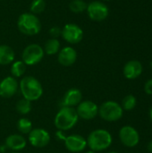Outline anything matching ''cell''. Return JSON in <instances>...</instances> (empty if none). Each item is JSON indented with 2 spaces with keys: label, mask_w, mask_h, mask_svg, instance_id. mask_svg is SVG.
<instances>
[{
  "label": "cell",
  "mask_w": 152,
  "mask_h": 153,
  "mask_svg": "<svg viewBox=\"0 0 152 153\" xmlns=\"http://www.w3.org/2000/svg\"><path fill=\"white\" fill-rule=\"evenodd\" d=\"M19 89L24 99L30 102L36 101L43 95V87L40 82L33 76L23 77L19 83Z\"/></svg>",
  "instance_id": "cell-1"
},
{
  "label": "cell",
  "mask_w": 152,
  "mask_h": 153,
  "mask_svg": "<svg viewBox=\"0 0 152 153\" xmlns=\"http://www.w3.org/2000/svg\"><path fill=\"white\" fill-rule=\"evenodd\" d=\"M79 121V117L74 108L61 107L55 116L54 124L57 130L69 131L73 128Z\"/></svg>",
  "instance_id": "cell-2"
},
{
  "label": "cell",
  "mask_w": 152,
  "mask_h": 153,
  "mask_svg": "<svg viewBox=\"0 0 152 153\" xmlns=\"http://www.w3.org/2000/svg\"><path fill=\"white\" fill-rule=\"evenodd\" d=\"M87 140V146L93 152H102L109 148L113 139L110 133L105 129H96L92 131Z\"/></svg>",
  "instance_id": "cell-3"
},
{
  "label": "cell",
  "mask_w": 152,
  "mask_h": 153,
  "mask_svg": "<svg viewBox=\"0 0 152 153\" xmlns=\"http://www.w3.org/2000/svg\"><path fill=\"white\" fill-rule=\"evenodd\" d=\"M19 30L27 36H34L41 30V22L37 15L31 13H22L17 20Z\"/></svg>",
  "instance_id": "cell-4"
},
{
  "label": "cell",
  "mask_w": 152,
  "mask_h": 153,
  "mask_svg": "<svg viewBox=\"0 0 152 153\" xmlns=\"http://www.w3.org/2000/svg\"><path fill=\"white\" fill-rule=\"evenodd\" d=\"M124 114V109L121 105L114 100L103 102L99 107V116L105 121L116 122L119 120Z\"/></svg>",
  "instance_id": "cell-5"
},
{
  "label": "cell",
  "mask_w": 152,
  "mask_h": 153,
  "mask_svg": "<svg viewBox=\"0 0 152 153\" xmlns=\"http://www.w3.org/2000/svg\"><path fill=\"white\" fill-rule=\"evenodd\" d=\"M44 49L38 44H30L22 51V62L26 65H35L39 64L44 57Z\"/></svg>",
  "instance_id": "cell-6"
},
{
  "label": "cell",
  "mask_w": 152,
  "mask_h": 153,
  "mask_svg": "<svg viewBox=\"0 0 152 153\" xmlns=\"http://www.w3.org/2000/svg\"><path fill=\"white\" fill-rule=\"evenodd\" d=\"M87 13L90 20L94 22H102L108 16L109 10L108 6L100 1H93L87 5Z\"/></svg>",
  "instance_id": "cell-7"
},
{
  "label": "cell",
  "mask_w": 152,
  "mask_h": 153,
  "mask_svg": "<svg viewBox=\"0 0 152 153\" xmlns=\"http://www.w3.org/2000/svg\"><path fill=\"white\" fill-rule=\"evenodd\" d=\"M75 110L79 118L83 120H92L99 115V107L91 100H82Z\"/></svg>",
  "instance_id": "cell-8"
},
{
  "label": "cell",
  "mask_w": 152,
  "mask_h": 153,
  "mask_svg": "<svg viewBox=\"0 0 152 153\" xmlns=\"http://www.w3.org/2000/svg\"><path fill=\"white\" fill-rule=\"evenodd\" d=\"M61 36L69 44H77L83 38V30L75 23H67L62 29Z\"/></svg>",
  "instance_id": "cell-9"
},
{
  "label": "cell",
  "mask_w": 152,
  "mask_h": 153,
  "mask_svg": "<svg viewBox=\"0 0 152 153\" xmlns=\"http://www.w3.org/2000/svg\"><path fill=\"white\" fill-rule=\"evenodd\" d=\"M28 139L31 146L35 148H44L48 145L51 137L46 129L35 128L30 132Z\"/></svg>",
  "instance_id": "cell-10"
},
{
  "label": "cell",
  "mask_w": 152,
  "mask_h": 153,
  "mask_svg": "<svg viewBox=\"0 0 152 153\" xmlns=\"http://www.w3.org/2000/svg\"><path fill=\"white\" fill-rule=\"evenodd\" d=\"M119 139L125 146L133 148L139 143L140 135L135 128L130 126H125L119 131Z\"/></svg>",
  "instance_id": "cell-11"
},
{
  "label": "cell",
  "mask_w": 152,
  "mask_h": 153,
  "mask_svg": "<svg viewBox=\"0 0 152 153\" xmlns=\"http://www.w3.org/2000/svg\"><path fill=\"white\" fill-rule=\"evenodd\" d=\"M65 148L73 153L83 152L87 147V140L80 134L67 135L64 141Z\"/></svg>",
  "instance_id": "cell-12"
},
{
  "label": "cell",
  "mask_w": 152,
  "mask_h": 153,
  "mask_svg": "<svg viewBox=\"0 0 152 153\" xmlns=\"http://www.w3.org/2000/svg\"><path fill=\"white\" fill-rule=\"evenodd\" d=\"M19 89V83L13 76H7L0 82V97L12 98L17 92Z\"/></svg>",
  "instance_id": "cell-13"
},
{
  "label": "cell",
  "mask_w": 152,
  "mask_h": 153,
  "mask_svg": "<svg viewBox=\"0 0 152 153\" xmlns=\"http://www.w3.org/2000/svg\"><path fill=\"white\" fill-rule=\"evenodd\" d=\"M82 100V91L77 88H71L65 93L61 100V107L74 108L77 107Z\"/></svg>",
  "instance_id": "cell-14"
},
{
  "label": "cell",
  "mask_w": 152,
  "mask_h": 153,
  "mask_svg": "<svg viewBox=\"0 0 152 153\" xmlns=\"http://www.w3.org/2000/svg\"><path fill=\"white\" fill-rule=\"evenodd\" d=\"M57 60L63 66H71L77 60V52L72 47H65L59 50Z\"/></svg>",
  "instance_id": "cell-15"
},
{
  "label": "cell",
  "mask_w": 152,
  "mask_h": 153,
  "mask_svg": "<svg viewBox=\"0 0 152 153\" xmlns=\"http://www.w3.org/2000/svg\"><path fill=\"white\" fill-rule=\"evenodd\" d=\"M4 145L8 150H11L12 152H21L25 149L27 145V141L22 135L14 134L5 138Z\"/></svg>",
  "instance_id": "cell-16"
},
{
  "label": "cell",
  "mask_w": 152,
  "mask_h": 153,
  "mask_svg": "<svg viewBox=\"0 0 152 153\" xmlns=\"http://www.w3.org/2000/svg\"><path fill=\"white\" fill-rule=\"evenodd\" d=\"M123 73L126 79H136L142 73V65L138 60H131L125 65Z\"/></svg>",
  "instance_id": "cell-17"
},
{
  "label": "cell",
  "mask_w": 152,
  "mask_h": 153,
  "mask_svg": "<svg viewBox=\"0 0 152 153\" xmlns=\"http://www.w3.org/2000/svg\"><path fill=\"white\" fill-rule=\"evenodd\" d=\"M15 53L7 45H0V65H7L14 61Z\"/></svg>",
  "instance_id": "cell-18"
},
{
  "label": "cell",
  "mask_w": 152,
  "mask_h": 153,
  "mask_svg": "<svg viewBox=\"0 0 152 153\" xmlns=\"http://www.w3.org/2000/svg\"><path fill=\"white\" fill-rule=\"evenodd\" d=\"M43 49L47 55H49V56L56 55L60 50V42L57 39H49L45 43Z\"/></svg>",
  "instance_id": "cell-19"
},
{
  "label": "cell",
  "mask_w": 152,
  "mask_h": 153,
  "mask_svg": "<svg viewBox=\"0 0 152 153\" xmlns=\"http://www.w3.org/2000/svg\"><path fill=\"white\" fill-rule=\"evenodd\" d=\"M26 71V65L22 60L13 61L11 66V74L14 78L22 77Z\"/></svg>",
  "instance_id": "cell-20"
},
{
  "label": "cell",
  "mask_w": 152,
  "mask_h": 153,
  "mask_svg": "<svg viewBox=\"0 0 152 153\" xmlns=\"http://www.w3.org/2000/svg\"><path fill=\"white\" fill-rule=\"evenodd\" d=\"M15 108L17 110V112L20 114V115H28L30 111H31V102L26 99H21L17 101L16 103V106H15Z\"/></svg>",
  "instance_id": "cell-21"
},
{
  "label": "cell",
  "mask_w": 152,
  "mask_h": 153,
  "mask_svg": "<svg viewBox=\"0 0 152 153\" xmlns=\"http://www.w3.org/2000/svg\"><path fill=\"white\" fill-rule=\"evenodd\" d=\"M17 129L21 134H29L30 132L32 130V123L30 119L26 117H22L17 121Z\"/></svg>",
  "instance_id": "cell-22"
},
{
  "label": "cell",
  "mask_w": 152,
  "mask_h": 153,
  "mask_svg": "<svg viewBox=\"0 0 152 153\" xmlns=\"http://www.w3.org/2000/svg\"><path fill=\"white\" fill-rule=\"evenodd\" d=\"M87 5L84 0H72L69 4V9L74 13H80L87 9Z\"/></svg>",
  "instance_id": "cell-23"
},
{
  "label": "cell",
  "mask_w": 152,
  "mask_h": 153,
  "mask_svg": "<svg viewBox=\"0 0 152 153\" xmlns=\"http://www.w3.org/2000/svg\"><path fill=\"white\" fill-rule=\"evenodd\" d=\"M136 103H137V100H136V98L132 95V94H129L127 96H125L122 101V108L124 110H126V111H130V110H133L135 106H136Z\"/></svg>",
  "instance_id": "cell-24"
},
{
  "label": "cell",
  "mask_w": 152,
  "mask_h": 153,
  "mask_svg": "<svg viewBox=\"0 0 152 153\" xmlns=\"http://www.w3.org/2000/svg\"><path fill=\"white\" fill-rule=\"evenodd\" d=\"M45 8H46L45 0H32L30 6V13L35 15L41 13L45 10Z\"/></svg>",
  "instance_id": "cell-25"
},
{
  "label": "cell",
  "mask_w": 152,
  "mask_h": 153,
  "mask_svg": "<svg viewBox=\"0 0 152 153\" xmlns=\"http://www.w3.org/2000/svg\"><path fill=\"white\" fill-rule=\"evenodd\" d=\"M62 34V30L60 29V27L57 26H54L49 30V35L52 37V39H57L58 37H60Z\"/></svg>",
  "instance_id": "cell-26"
},
{
  "label": "cell",
  "mask_w": 152,
  "mask_h": 153,
  "mask_svg": "<svg viewBox=\"0 0 152 153\" xmlns=\"http://www.w3.org/2000/svg\"><path fill=\"white\" fill-rule=\"evenodd\" d=\"M144 91L148 95H152V79L148 80L144 85Z\"/></svg>",
  "instance_id": "cell-27"
},
{
  "label": "cell",
  "mask_w": 152,
  "mask_h": 153,
  "mask_svg": "<svg viewBox=\"0 0 152 153\" xmlns=\"http://www.w3.org/2000/svg\"><path fill=\"white\" fill-rule=\"evenodd\" d=\"M56 136L57 139H59L60 141H63V142L65 141V139L66 137V135L65 134V132L60 131V130H57V132L56 133Z\"/></svg>",
  "instance_id": "cell-28"
},
{
  "label": "cell",
  "mask_w": 152,
  "mask_h": 153,
  "mask_svg": "<svg viewBox=\"0 0 152 153\" xmlns=\"http://www.w3.org/2000/svg\"><path fill=\"white\" fill-rule=\"evenodd\" d=\"M7 150L8 149L6 148V146L4 144V145H0V153H5Z\"/></svg>",
  "instance_id": "cell-29"
},
{
  "label": "cell",
  "mask_w": 152,
  "mask_h": 153,
  "mask_svg": "<svg viewBox=\"0 0 152 153\" xmlns=\"http://www.w3.org/2000/svg\"><path fill=\"white\" fill-rule=\"evenodd\" d=\"M148 151L152 153V141H151L150 143L148 144Z\"/></svg>",
  "instance_id": "cell-30"
},
{
  "label": "cell",
  "mask_w": 152,
  "mask_h": 153,
  "mask_svg": "<svg viewBox=\"0 0 152 153\" xmlns=\"http://www.w3.org/2000/svg\"><path fill=\"white\" fill-rule=\"evenodd\" d=\"M150 117H151V120L152 122V108L151 109V111H150Z\"/></svg>",
  "instance_id": "cell-31"
},
{
  "label": "cell",
  "mask_w": 152,
  "mask_h": 153,
  "mask_svg": "<svg viewBox=\"0 0 152 153\" xmlns=\"http://www.w3.org/2000/svg\"><path fill=\"white\" fill-rule=\"evenodd\" d=\"M85 153H96V152H93V151H91V150H90V151L86 152Z\"/></svg>",
  "instance_id": "cell-32"
},
{
  "label": "cell",
  "mask_w": 152,
  "mask_h": 153,
  "mask_svg": "<svg viewBox=\"0 0 152 153\" xmlns=\"http://www.w3.org/2000/svg\"><path fill=\"white\" fill-rule=\"evenodd\" d=\"M9 153H21L20 152H11Z\"/></svg>",
  "instance_id": "cell-33"
},
{
  "label": "cell",
  "mask_w": 152,
  "mask_h": 153,
  "mask_svg": "<svg viewBox=\"0 0 152 153\" xmlns=\"http://www.w3.org/2000/svg\"><path fill=\"white\" fill-rule=\"evenodd\" d=\"M108 153H117L116 152H108Z\"/></svg>",
  "instance_id": "cell-34"
},
{
  "label": "cell",
  "mask_w": 152,
  "mask_h": 153,
  "mask_svg": "<svg viewBox=\"0 0 152 153\" xmlns=\"http://www.w3.org/2000/svg\"><path fill=\"white\" fill-rule=\"evenodd\" d=\"M151 68H152V62H151Z\"/></svg>",
  "instance_id": "cell-35"
},
{
  "label": "cell",
  "mask_w": 152,
  "mask_h": 153,
  "mask_svg": "<svg viewBox=\"0 0 152 153\" xmlns=\"http://www.w3.org/2000/svg\"><path fill=\"white\" fill-rule=\"evenodd\" d=\"M106 1H109V0H106Z\"/></svg>",
  "instance_id": "cell-36"
}]
</instances>
